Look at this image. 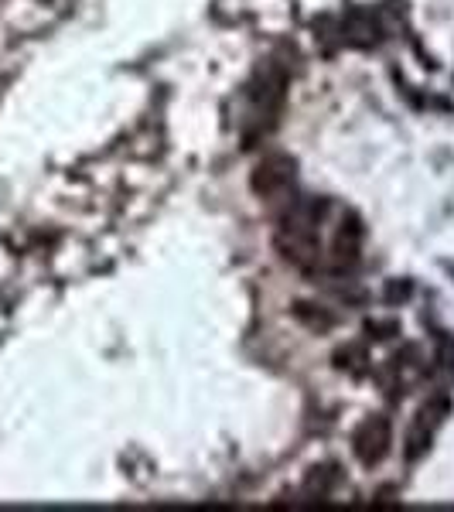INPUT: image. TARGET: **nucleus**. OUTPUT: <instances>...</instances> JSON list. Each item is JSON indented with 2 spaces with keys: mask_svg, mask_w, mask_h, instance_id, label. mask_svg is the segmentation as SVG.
<instances>
[{
  "mask_svg": "<svg viewBox=\"0 0 454 512\" xmlns=\"http://www.w3.org/2000/svg\"><path fill=\"white\" fill-rule=\"evenodd\" d=\"M274 243H277L280 260L291 263V267H297V270H304V274H311V270H318V267H321L318 229L294 226V222H280Z\"/></svg>",
  "mask_w": 454,
  "mask_h": 512,
  "instance_id": "nucleus-1",
  "label": "nucleus"
},
{
  "mask_svg": "<svg viewBox=\"0 0 454 512\" xmlns=\"http://www.w3.org/2000/svg\"><path fill=\"white\" fill-rule=\"evenodd\" d=\"M393 448V424L390 417L373 414L366 417L352 434V454L362 468H376L379 461H386V454Z\"/></svg>",
  "mask_w": 454,
  "mask_h": 512,
  "instance_id": "nucleus-2",
  "label": "nucleus"
},
{
  "mask_svg": "<svg viewBox=\"0 0 454 512\" xmlns=\"http://www.w3.org/2000/svg\"><path fill=\"white\" fill-rule=\"evenodd\" d=\"M294 178H297V161L291 158V154L274 151V154H263V158L253 164L250 188L260 198H277L294 185Z\"/></svg>",
  "mask_w": 454,
  "mask_h": 512,
  "instance_id": "nucleus-3",
  "label": "nucleus"
},
{
  "mask_svg": "<svg viewBox=\"0 0 454 512\" xmlns=\"http://www.w3.org/2000/svg\"><path fill=\"white\" fill-rule=\"evenodd\" d=\"M448 414H451L448 396H434V400H427L424 407L417 410V420H414V427H410V434H407V448H403L410 465L427 454V448H431V441H434V431L444 424V417H448Z\"/></svg>",
  "mask_w": 454,
  "mask_h": 512,
  "instance_id": "nucleus-4",
  "label": "nucleus"
},
{
  "mask_svg": "<svg viewBox=\"0 0 454 512\" xmlns=\"http://www.w3.org/2000/svg\"><path fill=\"white\" fill-rule=\"evenodd\" d=\"M362 239H366V229H362V219L356 216V212L342 216V222H338V233H335V243H332V267L338 270V274H349V270L359 267Z\"/></svg>",
  "mask_w": 454,
  "mask_h": 512,
  "instance_id": "nucleus-5",
  "label": "nucleus"
},
{
  "mask_svg": "<svg viewBox=\"0 0 454 512\" xmlns=\"http://www.w3.org/2000/svg\"><path fill=\"white\" fill-rule=\"evenodd\" d=\"M294 318L301 321V325H308L311 332H328V328L335 325V315H328L325 308H318V304H297L294 308Z\"/></svg>",
  "mask_w": 454,
  "mask_h": 512,
  "instance_id": "nucleus-6",
  "label": "nucleus"
},
{
  "mask_svg": "<svg viewBox=\"0 0 454 512\" xmlns=\"http://www.w3.org/2000/svg\"><path fill=\"white\" fill-rule=\"evenodd\" d=\"M335 485H338V468H311L304 489H308L311 495H318V499H328Z\"/></svg>",
  "mask_w": 454,
  "mask_h": 512,
  "instance_id": "nucleus-7",
  "label": "nucleus"
},
{
  "mask_svg": "<svg viewBox=\"0 0 454 512\" xmlns=\"http://www.w3.org/2000/svg\"><path fill=\"white\" fill-rule=\"evenodd\" d=\"M366 349L362 345H345V349L335 352V369H345V373H362L366 369Z\"/></svg>",
  "mask_w": 454,
  "mask_h": 512,
  "instance_id": "nucleus-8",
  "label": "nucleus"
},
{
  "mask_svg": "<svg viewBox=\"0 0 454 512\" xmlns=\"http://www.w3.org/2000/svg\"><path fill=\"white\" fill-rule=\"evenodd\" d=\"M366 332H369V338H376V342H386V338H393L400 332V325H396V321H369Z\"/></svg>",
  "mask_w": 454,
  "mask_h": 512,
  "instance_id": "nucleus-9",
  "label": "nucleus"
}]
</instances>
